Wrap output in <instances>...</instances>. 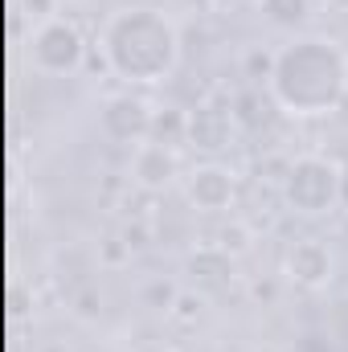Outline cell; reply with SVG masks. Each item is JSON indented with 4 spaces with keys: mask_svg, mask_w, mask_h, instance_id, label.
Wrapping results in <instances>:
<instances>
[{
    "mask_svg": "<svg viewBox=\"0 0 348 352\" xmlns=\"http://www.w3.org/2000/svg\"><path fill=\"white\" fill-rule=\"evenodd\" d=\"M266 90L274 107L295 119L332 115L348 98V54L332 37L299 33L270 58Z\"/></svg>",
    "mask_w": 348,
    "mask_h": 352,
    "instance_id": "cell-1",
    "label": "cell"
},
{
    "mask_svg": "<svg viewBox=\"0 0 348 352\" xmlns=\"http://www.w3.org/2000/svg\"><path fill=\"white\" fill-rule=\"evenodd\" d=\"M102 62L127 87H156L180 66V29L168 12L152 4L115 8L98 33Z\"/></svg>",
    "mask_w": 348,
    "mask_h": 352,
    "instance_id": "cell-2",
    "label": "cell"
},
{
    "mask_svg": "<svg viewBox=\"0 0 348 352\" xmlns=\"http://www.w3.org/2000/svg\"><path fill=\"white\" fill-rule=\"evenodd\" d=\"M283 201L299 217H324L340 205V164L328 156H299L283 176Z\"/></svg>",
    "mask_w": 348,
    "mask_h": 352,
    "instance_id": "cell-3",
    "label": "cell"
},
{
    "mask_svg": "<svg viewBox=\"0 0 348 352\" xmlns=\"http://www.w3.org/2000/svg\"><path fill=\"white\" fill-rule=\"evenodd\" d=\"M29 62L37 74L70 78L87 62V37L70 16H45L29 33Z\"/></svg>",
    "mask_w": 348,
    "mask_h": 352,
    "instance_id": "cell-4",
    "label": "cell"
},
{
    "mask_svg": "<svg viewBox=\"0 0 348 352\" xmlns=\"http://www.w3.org/2000/svg\"><path fill=\"white\" fill-rule=\"evenodd\" d=\"M152 119L156 111L140 98V94H111L102 107H98V127L111 144H127V148H140L144 140H152Z\"/></svg>",
    "mask_w": 348,
    "mask_h": 352,
    "instance_id": "cell-5",
    "label": "cell"
},
{
    "mask_svg": "<svg viewBox=\"0 0 348 352\" xmlns=\"http://www.w3.org/2000/svg\"><path fill=\"white\" fill-rule=\"evenodd\" d=\"M283 274L303 291H324L336 274V254H332L328 238H316V234L295 238L283 250Z\"/></svg>",
    "mask_w": 348,
    "mask_h": 352,
    "instance_id": "cell-6",
    "label": "cell"
},
{
    "mask_svg": "<svg viewBox=\"0 0 348 352\" xmlns=\"http://www.w3.org/2000/svg\"><path fill=\"white\" fill-rule=\"evenodd\" d=\"M184 197L197 213H230L238 201V176L217 160H205L184 173Z\"/></svg>",
    "mask_w": 348,
    "mask_h": 352,
    "instance_id": "cell-7",
    "label": "cell"
},
{
    "mask_svg": "<svg viewBox=\"0 0 348 352\" xmlns=\"http://www.w3.org/2000/svg\"><path fill=\"white\" fill-rule=\"evenodd\" d=\"M131 180L148 192H164L168 184L180 180V152L173 144L144 140L140 148H131Z\"/></svg>",
    "mask_w": 348,
    "mask_h": 352,
    "instance_id": "cell-8",
    "label": "cell"
},
{
    "mask_svg": "<svg viewBox=\"0 0 348 352\" xmlns=\"http://www.w3.org/2000/svg\"><path fill=\"white\" fill-rule=\"evenodd\" d=\"M234 135V115L221 111L217 102H201L188 111V144H197L201 152H217L226 148Z\"/></svg>",
    "mask_w": 348,
    "mask_h": 352,
    "instance_id": "cell-9",
    "label": "cell"
},
{
    "mask_svg": "<svg viewBox=\"0 0 348 352\" xmlns=\"http://www.w3.org/2000/svg\"><path fill=\"white\" fill-rule=\"evenodd\" d=\"M184 274H188L193 287L217 291V287H226V283L234 278V258H230L221 246H201V250H193V254L184 258Z\"/></svg>",
    "mask_w": 348,
    "mask_h": 352,
    "instance_id": "cell-10",
    "label": "cell"
},
{
    "mask_svg": "<svg viewBox=\"0 0 348 352\" xmlns=\"http://www.w3.org/2000/svg\"><path fill=\"white\" fill-rule=\"evenodd\" d=\"M259 12L274 29H303L312 21V0H259Z\"/></svg>",
    "mask_w": 348,
    "mask_h": 352,
    "instance_id": "cell-11",
    "label": "cell"
},
{
    "mask_svg": "<svg viewBox=\"0 0 348 352\" xmlns=\"http://www.w3.org/2000/svg\"><path fill=\"white\" fill-rule=\"evenodd\" d=\"M152 140H160V144H184L188 140V115H180V111H156V119H152Z\"/></svg>",
    "mask_w": 348,
    "mask_h": 352,
    "instance_id": "cell-12",
    "label": "cell"
},
{
    "mask_svg": "<svg viewBox=\"0 0 348 352\" xmlns=\"http://www.w3.org/2000/svg\"><path fill=\"white\" fill-rule=\"evenodd\" d=\"M340 205L348 209V156L340 160Z\"/></svg>",
    "mask_w": 348,
    "mask_h": 352,
    "instance_id": "cell-13",
    "label": "cell"
}]
</instances>
